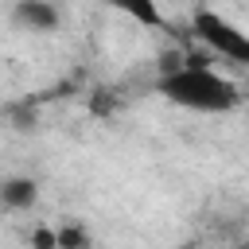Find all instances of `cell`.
Returning a JSON list of instances; mask_svg holds the SVG:
<instances>
[{
  "instance_id": "277c9868",
  "label": "cell",
  "mask_w": 249,
  "mask_h": 249,
  "mask_svg": "<svg viewBox=\"0 0 249 249\" xmlns=\"http://www.w3.org/2000/svg\"><path fill=\"white\" fill-rule=\"evenodd\" d=\"M39 202V183L31 175H8L0 179V206L19 214V210H31Z\"/></svg>"
},
{
  "instance_id": "5b68a950",
  "label": "cell",
  "mask_w": 249,
  "mask_h": 249,
  "mask_svg": "<svg viewBox=\"0 0 249 249\" xmlns=\"http://www.w3.org/2000/svg\"><path fill=\"white\" fill-rule=\"evenodd\" d=\"M109 8H117V12H124L128 19H136L140 27H167V19H163V12H160V4L156 0H105Z\"/></svg>"
},
{
  "instance_id": "7a4b0ae2",
  "label": "cell",
  "mask_w": 249,
  "mask_h": 249,
  "mask_svg": "<svg viewBox=\"0 0 249 249\" xmlns=\"http://www.w3.org/2000/svg\"><path fill=\"white\" fill-rule=\"evenodd\" d=\"M191 35H195L210 54H222V58H230V62H249V35H245L237 23H230L226 16L210 12V8H198V12L191 16Z\"/></svg>"
},
{
  "instance_id": "3957f363",
  "label": "cell",
  "mask_w": 249,
  "mask_h": 249,
  "mask_svg": "<svg viewBox=\"0 0 249 249\" xmlns=\"http://www.w3.org/2000/svg\"><path fill=\"white\" fill-rule=\"evenodd\" d=\"M58 19H62V12H58V4H51V0H16V4H12V27H19V31L51 35V31L58 27Z\"/></svg>"
},
{
  "instance_id": "6da1fadb",
  "label": "cell",
  "mask_w": 249,
  "mask_h": 249,
  "mask_svg": "<svg viewBox=\"0 0 249 249\" xmlns=\"http://www.w3.org/2000/svg\"><path fill=\"white\" fill-rule=\"evenodd\" d=\"M156 93L195 113H233L241 105L237 86L210 66H175L156 78Z\"/></svg>"
},
{
  "instance_id": "9c48e42d",
  "label": "cell",
  "mask_w": 249,
  "mask_h": 249,
  "mask_svg": "<svg viewBox=\"0 0 249 249\" xmlns=\"http://www.w3.org/2000/svg\"><path fill=\"white\" fill-rule=\"evenodd\" d=\"M31 245H39V249H54V230H43V226H39V230L31 233Z\"/></svg>"
},
{
  "instance_id": "ba28073f",
  "label": "cell",
  "mask_w": 249,
  "mask_h": 249,
  "mask_svg": "<svg viewBox=\"0 0 249 249\" xmlns=\"http://www.w3.org/2000/svg\"><path fill=\"white\" fill-rule=\"evenodd\" d=\"M117 105H121V97H117L113 89H105V86L89 89V113H93V117H113Z\"/></svg>"
},
{
  "instance_id": "52a82bcc",
  "label": "cell",
  "mask_w": 249,
  "mask_h": 249,
  "mask_svg": "<svg viewBox=\"0 0 249 249\" xmlns=\"http://www.w3.org/2000/svg\"><path fill=\"white\" fill-rule=\"evenodd\" d=\"M54 249H89V233L78 222H62L54 230Z\"/></svg>"
},
{
  "instance_id": "8992f818",
  "label": "cell",
  "mask_w": 249,
  "mask_h": 249,
  "mask_svg": "<svg viewBox=\"0 0 249 249\" xmlns=\"http://www.w3.org/2000/svg\"><path fill=\"white\" fill-rule=\"evenodd\" d=\"M4 117L12 121V128H16V132H35V124H39V101H35V97H23V101L8 105V109H4Z\"/></svg>"
}]
</instances>
